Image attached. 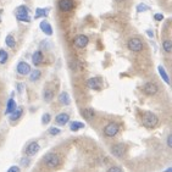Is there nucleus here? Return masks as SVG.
<instances>
[{
  "label": "nucleus",
  "mask_w": 172,
  "mask_h": 172,
  "mask_svg": "<svg viewBox=\"0 0 172 172\" xmlns=\"http://www.w3.org/2000/svg\"><path fill=\"white\" fill-rule=\"evenodd\" d=\"M142 123L148 127V128H154L158 123H159V118L153 112H145L143 116H142Z\"/></svg>",
  "instance_id": "f257e3e1"
},
{
  "label": "nucleus",
  "mask_w": 172,
  "mask_h": 172,
  "mask_svg": "<svg viewBox=\"0 0 172 172\" xmlns=\"http://www.w3.org/2000/svg\"><path fill=\"white\" fill-rule=\"evenodd\" d=\"M127 47L131 51H134V53H139L143 50L144 45H143V42L139 39V38H136V37H132L128 42H127Z\"/></svg>",
  "instance_id": "f03ea898"
},
{
  "label": "nucleus",
  "mask_w": 172,
  "mask_h": 172,
  "mask_svg": "<svg viewBox=\"0 0 172 172\" xmlns=\"http://www.w3.org/2000/svg\"><path fill=\"white\" fill-rule=\"evenodd\" d=\"M44 163H45V165H47L49 169H55V167H58V166L60 165V158H59L58 154L50 153V154H48V155L45 156Z\"/></svg>",
  "instance_id": "7ed1b4c3"
},
{
  "label": "nucleus",
  "mask_w": 172,
  "mask_h": 172,
  "mask_svg": "<svg viewBox=\"0 0 172 172\" xmlns=\"http://www.w3.org/2000/svg\"><path fill=\"white\" fill-rule=\"evenodd\" d=\"M118 131H120V126L117 123H115V122H110V123H107L105 126L104 134L106 137H109V138H112V137H115L118 133Z\"/></svg>",
  "instance_id": "20e7f679"
},
{
  "label": "nucleus",
  "mask_w": 172,
  "mask_h": 172,
  "mask_svg": "<svg viewBox=\"0 0 172 172\" xmlns=\"http://www.w3.org/2000/svg\"><path fill=\"white\" fill-rule=\"evenodd\" d=\"M143 92L147 94V95H155L158 92H159V87L156 83L154 82H148L143 86Z\"/></svg>",
  "instance_id": "39448f33"
},
{
  "label": "nucleus",
  "mask_w": 172,
  "mask_h": 172,
  "mask_svg": "<svg viewBox=\"0 0 172 172\" xmlns=\"http://www.w3.org/2000/svg\"><path fill=\"white\" fill-rule=\"evenodd\" d=\"M125 151H126L125 144L118 143V144H115V145L111 147V153H112V155L116 156V158H122V156L125 155Z\"/></svg>",
  "instance_id": "423d86ee"
},
{
  "label": "nucleus",
  "mask_w": 172,
  "mask_h": 172,
  "mask_svg": "<svg viewBox=\"0 0 172 172\" xmlns=\"http://www.w3.org/2000/svg\"><path fill=\"white\" fill-rule=\"evenodd\" d=\"M59 9L62 11V12H70L75 4H73V0H59Z\"/></svg>",
  "instance_id": "0eeeda50"
},
{
  "label": "nucleus",
  "mask_w": 172,
  "mask_h": 172,
  "mask_svg": "<svg viewBox=\"0 0 172 172\" xmlns=\"http://www.w3.org/2000/svg\"><path fill=\"white\" fill-rule=\"evenodd\" d=\"M16 70H17V72H18L21 76H27V75H29V72L32 71V70H31V66H29L27 62H24V61H20V62L17 64Z\"/></svg>",
  "instance_id": "6e6552de"
},
{
  "label": "nucleus",
  "mask_w": 172,
  "mask_h": 172,
  "mask_svg": "<svg viewBox=\"0 0 172 172\" xmlns=\"http://www.w3.org/2000/svg\"><path fill=\"white\" fill-rule=\"evenodd\" d=\"M73 43H75V45H76L77 48L82 49V48H84V47L88 45V43H89V38H88L87 36H84V34H78V36L75 38Z\"/></svg>",
  "instance_id": "1a4fd4ad"
},
{
  "label": "nucleus",
  "mask_w": 172,
  "mask_h": 172,
  "mask_svg": "<svg viewBox=\"0 0 172 172\" xmlns=\"http://www.w3.org/2000/svg\"><path fill=\"white\" fill-rule=\"evenodd\" d=\"M39 149H40L39 144H38L37 142H32V143H29V144L27 145V148H26V154H27L28 156L36 155V154L39 151Z\"/></svg>",
  "instance_id": "9d476101"
},
{
  "label": "nucleus",
  "mask_w": 172,
  "mask_h": 172,
  "mask_svg": "<svg viewBox=\"0 0 172 172\" xmlns=\"http://www.w3.org/2000/svg\"><path fill=\"white\" fill-rule=\"evenodd\" d=\"M43 60H44V56H43V53L40 50H37L33 53L32 55V62L34 66H39L40 64H43Z\"/></svg>",
  "instance_id": "9b49d317"
},
{
  "label": "nucleus",
  "mask_w": 172,
  "mask_h": 172,
  "mask_svg": "<svg viewBox=\"0 0 172 172\" xmlns=\"http://www.w3.org/2000/svg\"><path fill=\"white\" fill-rule=\"evenodd\" d=\"M69 121H70V115L69 114H65V112H61V114H59L55 117V122L58 125H60V126H65Z\"/></svg>",
  "instance_id": "f8f14e48"
},
{
  "label": "nucleus",
  "mask_w": 172,
  "mask_h": 172,
  "mask_svg": "<svg viewBox=\"0 0 172 172\" xmlns=\"http://www.w3.org/2000/svg\"><path fill=\"white\" fill-rule=\"evenodd\" d=\"M39 27H40V29H42V32L45 34V36H51L53 34V28H51V24L48 22V21H42L40 22V24H39Z\"/></svg>",
  "instance_id": "ddd939ff"
},
{
  "label": "nucleus",
  "mask_w": 172,
  "mask_h": 172,
  "mask_svg": "<svg viewBox=\"0 0 172 172\" xmlns=\"http://www.w3.org/2000/svg\"><path fill=\"white\" fill-rule=\"evenodd\" d=\"M87 86L89 87L90 89H94V90H99L101 88V82L99 78L94 77V78H89L88 82H87Z\"/></svg>",
  "instance_id": "4468645a"
},
{
  "label": "nucleus",
  "mask_w": 172,
  "mask_h": 172,
  "mask_svg": "<svg viewBox=\"0 0 172 172\" xmlns=\"http://www.w3.org/2000/svg\"><path fill=\"white\" fill-rule=\"evenodd\" d=\"M16 18L21 22H31V16L29 12H23V11H16Z\"/></svg>",
  "instance_id": "2eb2a0df"
},
{
  "label": "nucleus",
  "mask_w": 172,
  "mask_h": 172,
  "mask_svg": "<svg viewBox=\"0 0 172 172\" xmlns=\"http://www.w3.org/2000/svg\"><path fill=\"white\" fill-rule=\"evenodd\" d=\"M81 114H82V116H83L86 120H88V121H92V120L94 118V116H95V112H94V110H93V109H90V107L82 109Z\"/></svg>",
  "instance_id": "dca6fc26"
},
{
  "label": "nucleus",
  "mask_w": 172,
  "mask_h": 172,
  "mask_svg": "<svg viewBox=\"0 0 172 172\" xmlns=\"http://www.w3.org/2000/svg\"><path fill=\"white\" fill-rule=\"evenodd\" d=\"M49 11H50L49 7H45V9H43V7H38V9H36L34 18L37 20V18H40V17H47L48 13H49Z\"/></svg>",
  "instance_id": "f3484780"
},
{
  "label": "nucleus",
  "mask_w": 172,
  "mask_h": 172,
  "mask_svg": "<svg viewBox=\"0 0 172 172\" xmlns=\"http://www.w3.org/2000/svg\"><path fill=\"white\" fill-rule=\"evenodd\" d=\"M22 114H23V109H22L21 106H17V107L10 114V120H11V121H16V120H18V118L22 116Z\"/></svg>",
  "instance_id": "a211bd4d"
},
{
  "label": "nucleus",
  "mask_w": 172,
  "mask_h": 172,
  "mask_svg": "<svg viewBox=\"0 0 172 172\" xmlns=\"http://www.w3.org/2000/svg\"><path fill=\"white\" fill-rule=\"evenodd\" d=\"M17 107V105H16V103H15V100L12 99V98H10L9 99V101H7V104H6V110H5V115H10L15 109Z\"/></svg>",
  "instance_id": "6ab92c4d"
},
{
  "label": "nucleus",
  "mask_w": 172,
  "mask_h": 172,
  "mask_svg": "<svg viewBox=\"0 0 172 172\" xmlns=\"http://www.w3.org/2000/svg\"><path fill=\"white\" fill-rule=\"evenodd\" d=\"M158 71H159V73H160V76H161V78L164 80V82H165L166 84H170V77H169V75H167V72H166V70H165V67L160 65V66L158 67Z\"/></svg>",
  "instance_id": "aec40b11"
},
{
  "label": "nucleus",
  "mask_w": 172,
  "mask_h": 172,
  "mask_svg": "<svg viewBox=\"0 0 172 172\" xmlns=\"http://www.w3.org/2000/svg\"><path fill=\"white\" fill-rule=\"evenodd\" d=\"M59 101H60L62 105H70V104H71V99H70L69 93L62 92V93L59 95Z\"/></svg>",
  "instance_id": "412c9836"
},
{
  "label": "nucleus",
  "mask_w": 172,
  "mask_h": 172,
  "mask_svg": "<svg viewBox=\"0 0 172 172\" xmlns=\"http://www.w3.org/2000/svg\"><path fill=\"white\" fill-rule=\"evenodd\" d=\"M82 128H84V123H82L80 121H73V122L70 123V129L72 132H77L80 129H82Z\"/></svg>",
  "instance_id": "4be33fe9"
},
{
  "label": "nucleus",
  "mask_w": 172,
  "mask_h": 172,
  "mask_svg": "<svg viewBox=\"0 0 172 172\" xmlns=\"http://www.w3.org/2000/svg\"><path fill=\"white\" fill-rule=\"evenodd\" d=\"M5 44H6V47H9V48L13 49V48L16 47V42H15V38H13V37H12L11 34L6 36V38H5Z\"/></svg>",
  "instance_id": "5701e85b"
},
{
  "label": "nucleus",
  "mask_w": 172,
  "mask_h": 172,
  "mask_svg": "<svg viewBox=\"0 0 172 172\" xmlns=\"http://www.w3.org/2000/svg\"><path fill=\"white\" fill-rule=\"evenodd\" d=\"M40 76H42V72H40L39 70H33V71L29 72V80H31L32 82L38 81V80L40 78Z\"/></svg>",
  "instance_id": "b1692460"
},
{
  "label": "nucleus",
  "mask_w": 172,
  "mask_h": 172,
  "mask_svg": "<svg viewBox=\"0 0 172 172\" xmlns=\"http://www.w3.org/2000/svg\"><path fill=\"white\" fill-rule=\"evenodd\" d=\"M53 96H54L53 90H50V89H45V90L43 92V98H44V100H45L47 103L51 101V100H53Z\"/></svg>",
  "instance_id": "393cba45"
},
{
  "label": "nucleus",
  "mask_w": 172,
  "mask_h": 172,
  "mask_svg": "<svg viewBox=\"0 0 172 172\" xmlns=\"http://www.w3.org/2000/svg\"><path fill=\"white\" fill-rule=\"evenodd\" d=\"M163 48H164V50L167 53V54H170L172 51V42L171 40H164L163 42Z\"/></svg>",
  "instance_id": "a878e982"
},
{
  "label": "nucleus",
  "mask_w": 172,
  "mask_h": 172,
  "mask_svg": "<svg viewBox=\"0 0 172 172\" xmlns=\"http://www.w3.org/2000/svg\"><path fill=\"white\" fill-rule=\"evenodd\" d=\"M7 59H9V54H7L4 49H0V64H1V65L6 64Z\"/></svg>",
  "instance_id": "bb28decb"
},
{
  "label": "nucleus",
  "mask_w": 172,
  "mask_h": 172,
  "mask_svg": "<svg viewBox=\"0 0 172 172\" xmlns=\"http://www.w3.org/2000/svg\"><path fill=\"white\" fill-rule=\"evenodd\" d=\"M148 10H149V6L145 5V4H139V5L137 6V11H138V12H145V11H148Z\"/></svg>",
  "instance_id": "cd10ccee"
},
{
  "label": "nucleus",
  "mask_w": 172,
  "mask_h": 172,
  "mask_svg": "<svg viewBox=\"0 0 172 172\" xmlns=\"http://www.w3.org/2000/svg\"><path fill=\"white\" fill-rule=\"evenodd\" d=\"M50 120H51L50 114H44L43 117H42V123H43V125H48V123L50 122Z\"/></svg>",
  "instance_id": "c85d7f7f"
},
{
  "label": "nucleus",
  "mask_w": 172,
  "mask_h": 172,
  "mask_svg": "<svg viewBox=\"0 0 172 172\" xmlns=\"http://www.w3.org/2000/svg\"><path fill=\"white\" fill-rule=\"evenodd\" d=\"M49 133H50L51 136H58V134L61 133V129H59L58 127H50V128H49Z\"/></svg>",
  "instance_id": "c756f323"
},
{
  "label": "nucleus",
  "mask_w": 172,
  "mask_h": 172,
  "mask_svg": "<svg viewBox=\"0 0 172 172\" xmlns=\"http://www.w3.org/2000/svg\"><path fill=\"white\" fill-rule=\"evenodd\" d=\"M16 11H23V12H29V9H28V6H26V5H20L17 9H16Z\"/></svg>",
  "instance_id": "7c9ffc66"
},
{
  "label": "nucleus",
  "mask_w": 172,
  "mask_h": 172,
  "mask_svg": "<svg viewBox=\"0 0 172 172\" xmlns=\"http://www.w3.org/2000/svg\"><path fill=\"white\" fill-rule=\"evenodd\" d=\"M107 172H122V170L120 169V167H117V166H112V167H110Z\"/></svg>",
  "instance_id": "2f4dec72"
},
{
  "label": "nucleus",
  "mask_w": 172,
  "mask_h": 172,
  "mask_svg": "<svg viewBox=\"0 0 172 172\" xmlns=\"http://www.w3.org/2000/svg\"><path fill=\"white\" fill-rule=\"evenodd\" d=\"M154 18H155L156 21H163V20H164V15H163V13H155V15H154Z\"/></svg>",
  "instance_id": "473e14b6"
},
{
  "label": "nucleus",
  "mask_w": 172,
  "mask_h": 172,
  "mask_svg": "<svg viewBox=\"0 0 172 172\" xmlns=\"http://www.w3.org/2000/svg\"><path fill=\"white\" fill-rule=\"evenodd\" d=\"M7 172H20V167H18V166H11V167L7 170Z\"/></svg>",
  "instance_id": "72a5a7b5"
},
{
  "label": "nucleus",
  "mask_w": 172,
  "mask_h": 172,
  "mask_svg": "<svg viewBox=\"0 0 172 172\" xmlns=\"http://www.w3.org/2000/svg\"><path fill=\"white\" fill-rule=\"evenodd\" d=\"M167 147H169V148H172V136L171 134L167 136Z\"/></svg>",
  "instance_id": "f704fd0d"
},
{
  "label": "nucleus",
  "mask_w": 172,
  "mask_h": 172,
  "mask_svg": "<svg viewBox=\"0 0 172 172\" xmlns=\"http://www.w3.org/2000/svg\"><path fill=\"white\" fill-rule=\"evenodd\" d=\"M28 160H22V165H28Z\"/></svg>",
  "instance_id": "c9c22d12"
},
{
  "label": "nucleus",
  "mask_w": 172,
  "mask_h": 172,
  "mask_svg": "<svg viewBox=\"0 0 172 172\" xmlns=\"http://www.w3.org/2000/svg\"><path fill=\"white\" fill-rule=\"evenodd\" d=\"M148 34H149V36H150V37H151V38H153V37H154V33H153V32H151V31H148Z\"/></svg>",
  "instance_id": "e433bc0d"
},
{
  "label": "nucleus",
  "mask_w": 172,
  "mask_h": 172,
  "mask_svg": "<svg viewBox=\"0 0 172 172\" xmlns=\"http://www.w3.org/2000/svg\"><path fill=\"white\" fill-rule=\"evenodd\" d=\"M165 172H171V167H169V170H166Z\"/></svg>",
  "instance_id": "4c0bfd02"
}]
</instances>
